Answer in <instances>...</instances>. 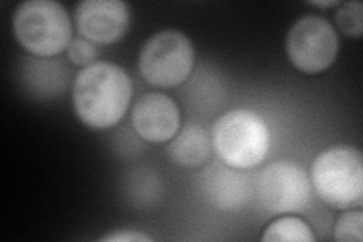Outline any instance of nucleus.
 Masks as SVG:
<instances>
[{
    "mask_svg": "<svg viewBox=\"0 0 363 242\" xmlns=\"http://www.w3.org/2000/svg\"><path fill=\"white\" fill-rule=\"evenodd\" d=\"M203 187L211 202L225 211L241 207L248 197L247 177L224 163L203 172Z\"/></svg>",
    "mask_w": 363,
    "mask_h": 242,
    "instance_id": "10",
    "label": "nucleus"
},
{
    "mask_svg": "<svg viewBox=\"0 0 363 242\" xmlns=\"http://www.w3.org/2000/svg\"><path fill=\"white\" fill-rule=\"evenodd\" d=\"M74 21L85 40L112 44L129 29V8L121 0H84L76 8Z\"/></svg>",
    "mask_w": 363,
    "mask_h": 242,
    "instance_id": "8",
    "label": "nucleus"
},
{
    "mask_svg": "<svg viewBox=\"0 0 363 242\" xmlns=\"http://www.w3.org/2000/svg\"><path fill=\"white\" fill-rule=\"evenodd\" d=\"M67 53L73 64L85 65V67L94 64V61L99 56V50L96 48V44L85 40V38L73 40L70 43V45H68Z\"/></svg>",
    "mask_w": 363,
    "mask_h": 242,
    "instance_id": "15",
    "label": "nucleus"
},
{
    "mask_svg": "<svg viewBox=\"0 0 363 242\" xmlns=\"http://www.w3.org/2000/svg\"><path fill=\"white\" fill-rule=\"evenodd\" d=\"M256 194L265 209L272 214L303 212L311 202V182L300 165L281 159L260 172Z\"/></svg>",
    "mask_w": 363,
    "mask_h": 242,
    "instance_id": "7",
    "label": "nucleus"
},
{
    "mask_svg": "<svg viewBox=\"0 0 363 242\" xmlns=\"http://www.w3.org/2000/svg\"><path fill=\"white\" fill-rule=\"evenodd\" d=\"M363 8L360 2H345L339 4V8L335 14L336 25L339 31L345 33L347 37H362L363 32Z\"/></svg>",
    "mask_w": 363,
    "mask_h": 242,
    "instance_id": "13",
    "label": "nucleus"
},
{
    "mask_svg": "<svg viewBox=\"0 0 363 242\" xmlns=\"http://www.w3.org/2000/svg\"><path fill=\"white\" fill-rule=\"evenodd\" d=\"M340 2H335V0H332V2H311V5H315V6H321V8H328V6H335V5H339Z\"/></svg>",
    "mask_w": 363,
    "mask_h": 242,
    "instance_id": "17",
    "label": "nucleus"
},
{
    "mask_svg": "<svg viewBox=\"0 0 363 242\" xmlns=\"http://www.w3.org/2000/svg\"><path fill=\"white\" fill-rule=\"evenodd\" d=\"M363 214L348 211L339 218L335 226V239L340 242H362L363 239Z\"/></svg>",
    "mask_w": 363,
    "mask_h": 242,
    "instance_id": "14",
    "label": "nucleus"
},
{
    "mask_svg": "<svg viewBox=\"0 0 363 242\" xmlns=\"http://www.w3.org/2000/svg\"><path fill=\"white\" fill-rule=\"evenodd\" d=\"M209 150L211 144L206 129L197 123H189L169 141L167 153L180 167L197 168L208 160Z\"/></svg>",
    "mask_w": 363,
    "mask_h": 242,
    "instance_id": "11",
    "label": "nucleus"
},
{
    "mask_svg": "<svg viewBox=\"0 0 363 242\" xmlns=\"http://www.w3.org/2000/svg\"><path fill=\"white\" fill-rule=\"evenodd\" d=\"M194 60V45L185 33L161 31L143 45L138 65L141 76L150 85L172 88L185 82Z\"/></svg>",
    "mask_w": 363,
    "mask_h": 242,
    "instance_id": "5",
    "label": "nucleus"
},
{
    "mask_svg": "<svg viewBox=\"0 0 363 242\" xmlns=\"http://www.w3.org/2000/svg\"><path fill=\"white\" fill-rule=\"evenodd\" d=\"M312 183L320 199L335 209L360 206L363 199V156L354 147L337 145L316 156Z\"/></svg>",
    "mask_w": 363,
    "mask_h": 242,
    "instance_id": "4",
    "label": "nucleus"
},
{
    "mask_svg": "<svg viewBox=\"0 0 363 242\" xmlns=\"http://www.w3.org/2000/svg\"><path fill=\"white\" fill-rule=\"evenodd\" d=\"M100 241H104V242H145V241H149V242H152L153 238L145 235V233H141V232H133V230H123V232H113L111 235H106Z\"/></svg>",
    "mask_w": 363,
    "mask_h": 242,
    "instance_id": "16",
    "label": "nucleus"
},
{
    "mask_svg": "<svg viewBox=\"0 0 363 242\" xmlns=\"http://www.w3.org/2000/svg\"><path fill=\"white\" fill-rule=\"evenodd\" d=\"M262 241L268 242H313L315 235L311 227L297 216H281L272 221L262 235Z\"/></svg>",
    "mask_w": 363,
    "mask_h": 242,
    "instance_id": "12",
    "label": "nucleus"
},
{
    "mask_svg": "<svg viewBox=\"0 0 363 242\" xmlns=\"http://www.w3.org/2000/svg\"><path fill=\"white\" fill-rule=\"evenodd\" d=\"M339 52L333 26L320 16H306L294 23L286 37L291 64L306 75H316L330 67Z\"/></svg>",
    "mask_w": 363,
    "mask_h": 242,
    "instance_id": "6",
    "label": "nucleus"
},
{
    "mask_svg": "<svg viewBox=\"0 0 363 242\" xmlns=\"http://www.w3.org/2000/svg\"><path fill=\"white\" fill-rule=\"evenodd\" d=\"M132 124L143 140L167 143L179 132L180 111L172 97L162 93H147L135 103Z\"/></svg>",
    "mask_w": 363,
    "mask_h": 242,
    "instance_id": "9",
    "label": "nucleus"
},
{
    "mask_svg": "<svg viewBox=\"0 0 363 242\" xmlns=\"http://www.w3.org/2000/svg\"><path fill=\"white\" fill-rule=\"evenodd\" d=\"M212 144L225 165L236 170L257 167L269 150V129L247 109L225 112L212 128Z\"/></svg>",
    "mask_w": 363,
    "mask_h": 242,
    "instance_id": "3",
    "label": "nucleus"
},
{
    "mask_svg": "<svg viewBox=\"0 0 363 242\" xmlns=\"http://www.w3.org/2000/svg\"><path fill=\"white\" fill-rule=\"evenodd\" d=\"M132 97L129 75L117 64L94 62L77 73L73 85L76 115L91 129H109L126 114Z\"/></svg>",
    "mask_w": 363,
    "mask_h": 242,
    "instance_id": "1",
    "label": "nucleus"
},
{
    "mask_svg": "<svg viewBox=\"0 0 363 242\" xmlns=\"http://www.w3.org/2000/svg\"><path fill=\"white\" fill-rule=\"evenodd\" d=\"M13 28L21 48L40 57L60 55L73 41L70 16L53 0H28L20 4Z\"/></svg>",
    "mask_w": 363,
    "mask_h": 242,
    "instance_id": "2",
    "label": "nucleus"
}]
</instances>
